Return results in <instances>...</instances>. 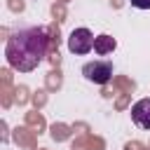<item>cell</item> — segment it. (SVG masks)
Returning a JSON list of instances; mask_svg holds the SVG:
<instances>
[{
	"label": "cell",
	"instance_id": "6da1fadb",
	"mask_svg": "<svg viewBox=\"0 0 150 150\" xmlns=\"http://www.w3.org/2000/svg\"><path fill=\"white\" fill-rule=\"evenodd\" d=\"M47 54V33L42 28H21L7 38V63L19 73H30Z\"/></svg>",
	"mask_w": 150,
	"mask_h": 150
},
{
	"label": "cell",
	"instance_id": "7a4b0ae2",
	"mask_svg": "<svg viewBox=\"0 0 150 150\" xmlns=\"http://www.w3.org/2000/svg\"><path fill=\"white\" fill-rule=\"evenodd\" d=\"M68 49L73 54H87L94 49V35L89 28H75L68 35Z\"/></svg>",
	"mask_w": 150,
	"mask_h": 150
},
{
	"label": "cell",
	"instance_id": "3957f363",
	"mask_svg": "<svg viewBox=\"0 0 150 150\" xmlns=\"http://www.w3.org/2000/svg\"><path fill=\"white\" fill-rule=\"evenodd\" d=\"M82 75L94 84H105L112 77V66L108 61H91L82 68Z\"/></svg>",
	"mask_w": 150,
	"mask_h": 150
},
{
	"label": "cell",
	"instance_id": "277c9868",
	"mask_svg": "<svg viewBox=\"0 0 150 150\" xmlns=\"http://www.w3.org/2000/svg\"><path fill=\"white\" fill-rule=\"evenodd\" d=\"M131 120L141 129H150V98H141L131 105Z\"/></svg>",
	"mask_w": 150,
	"mask_h": 150
},
{
	"label": "cell",
	"instance_id": "5b68a950",
	"mask_svg": "<svg viewBox=\"0 0 150 150\" xmlns=\"http://www.w3.org/2000/svg\"><path fill=\"white\" fill-rule=\"evenodd\" d=\"M115 47H117V42H115V38H110V35H96V38H94V52H96L98 56L110 54Z\"/></svg>",
	"mask_w": 150,
	"mask_h": 150
},
{
	"label": "cell",
	"instance_id": "8992f818",
	"mask_svg": "<svg viewBox=\"0 0 150 150\" xmlns=\"http://www.w3.org/2000/svg\"><path fill=\"white\" fill-rule=\"evenodd\" d=\"M136 9H150V0H129Z\"/></svg>",
	"mask_w": 150,
	"mask_h": 150
}]
</instances>
